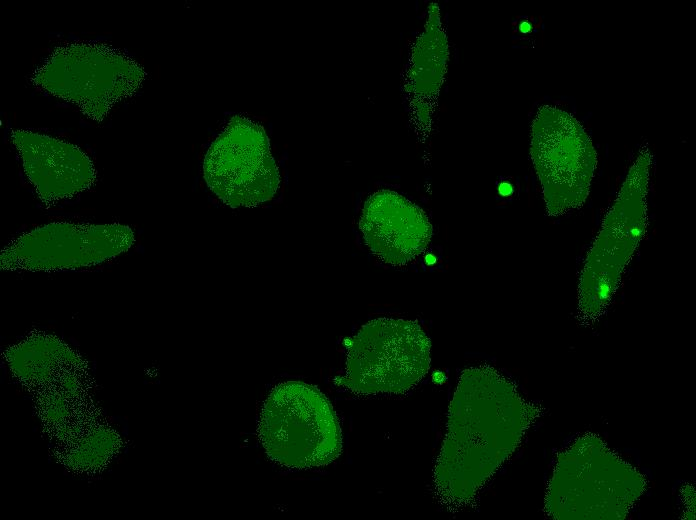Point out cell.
Segmentation results:
<instances>
[{
    "label": "cell",
    "mask_w": 696,
    "mask_h": 520,
    "mask_svg": "<svg viewBox=\"0 0 696 520\" xmlns=\"http://www.w3.org/2000/svg\"><path fill=\"white\" fill-rule=\"evenodd\" d=\"M11 135L24 172L43 203L71 198L93 185L94 164L78 146L28 130H14Z\"/></svg>",
    "instance_id": "30bf717a"
},
{
    "label": "cell",
    "mask_w": 696,
    "mask_h": 520,
    "mask_svg": "<svg viewBox=\"0 0 696 520\" xmlns=\"http://www.w3.org/2000/svg\"><path fill=\"white\" fill-rule=\"evenodd\" d=\"M203 176L226 205L253 207L275 195L280 176L262 126L235 115L208 148Z\"/></svg>",
    "instance_id": "ba28073f"
},
{
    "label": "cell",
    "mask_w": 696,
    "mask_h": 520,
    "mask_svg": "<svg viewBox=\"0 0 696 520\" xmlns=\"http://www.w3.org/2000/svg\"><path fill=\"white\" fill-rule=\"evenodd\" d=\"M258 433L268 457L288 468L325 466L342 451L341 428L330 401L300 381L272 389L261 410Z\"/></svg>",
    "instance_id": "277c9868"
},
{
    "label": "cell",
    "mask_w": 696,
    "mask_h": 520,
    "mask_svg": "<svg viewBox=\"0 0 696 520\" xmlns=\"http://www.w3.org/2000/svg\"><path fill=\"white\" fill-rule=\"evenodd\" d=\"M530 154L550 216H561L586 201L597 165L593 143L570 113L543 106L531 129Z\"/></svg>",
    "instance_id": "52a82bcc"
},
{
    "label": "cell",
    "mask_w": 696,
    "mask_h": 520,
    "mask_svg": "<svg viewBox=\"0 0 696 520\" xmlns=\"http://www.w3.org/2000/svg\"><path fill=\"white\" fill-rule=\"evenodd\" d=\"M644 486L642 475L602 441L584 437L559 458L545 507L558 519H620Z\"/></svg>",
    "instance_id": "3957f363"
},
{
    "label": "cell",
    "mask_w": 696,
    "mask_h": 520,
    "mask_svg": "<svg viewBox=\"0 0 696 520\" xmlns=\"http://www.w3.org/2000/svg\"><path fill=\"white\" fill-rule=\"evenodd\" d=\"M651 161L647 149L638 153L587 253L578 287V312L586 323L607 309L644 238Z\"/></svg>",
    "instance_id": "7a4b0ae2"
},
{
    "label": "cell",
    "mask_w": 696,
    "mask_h": 520,
    "mask_svg": "<svg viewBox=\"0 0 696 520\" xmlns=\"http://www.w3.org/2000/svg\"><path fill=\"white\" fill-rule=\"evenodd\" d=\"M359 227L371 252L394 266L414 260L432 236V226L423 210L389 190L377 191L366 200Z\"/></svg>",
    "instance_id": "8fae6325"
},
{
    "label": "cell",
    "mask_w": 696,
    "mask_h": 520,
    "mask_svg": "<svg viewBox=\"0 0 696 520\" xmlns=\"http://www.w3.org/2000/svg\"><path fill=\"white\" fill-rule=\"evenodd\" d=\"M430 349V339L416 321L371 320L351 338L338 384L363 395L404 393L427 374Z\"/></svg>",
    "instance_id": "8992f818"
},
{
    "label": "cell",
    "mask_w": 696,
    "mask_h": 520,
    "mask_svg": "<svg viewBox=\"0 0 696 520\" xmlns=\"http://www.w3.org/2000/svg\"><path fill=\"white\" fill-rule=\"evenodd\" d=\"M132 229L119 223L53 222L24 233L0 255V267L10 271H54L90 267L129 250Z\"/></svg>",
    "instance_id": "9c48e42d"
},
{
    "label": "cell",
    "mask_w": 696,
    "mask_h": 520,
    "mask_svg": "<svg viewBox=\"0 0 696 520\" xmlns=\"http://www.w3.org/2000/svg\"><path fill=\"white\" fill-rule=\"evenodd\" d=\"M537 415L536 407L495 369L464 370L435 464L438 500L450 509L469 504L514 452Z\"/></svg>",
    "instance_id": "6da1fadb"
},
{
    "label": "cell",
    "mask_w": 696,
    "mask_h": 520,
    "mask_svg": "<svg viewBox=\"0 0 696 520\" xmlns=\"http://www.w3.org/2000/svg\"><path fill=\"white\" fill-rule=\"evenodd\" d=\"M145 77L144 68L121 50L81 41L55 48L31 81L101 122L116 103L136 93Z\"/></svg>",
    "instance_id": "5b68a950"
}]
</instances>
